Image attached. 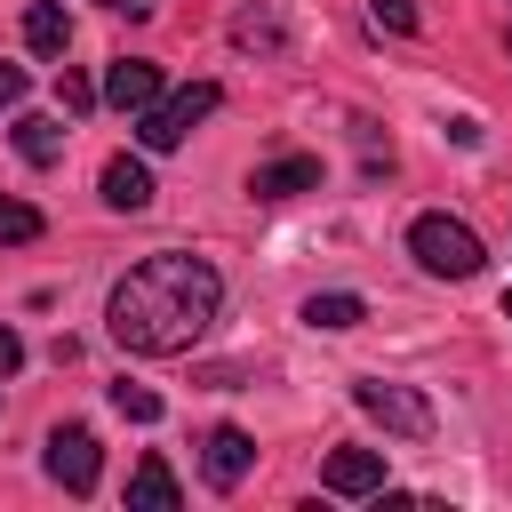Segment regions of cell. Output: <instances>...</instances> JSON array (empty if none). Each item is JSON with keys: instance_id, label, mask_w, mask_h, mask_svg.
<instances>
[{"instance_id": "6da1fadb", "label": "cell", "mask_w": 512, "mask_h": 512, "mask_svg": "<svg viewBox=\"0 0 512 512\" xmlns=\"http://www.w3.org/2000/svg\"><path fill=\"white\" fill-rule=\"evenodd\" d=\"M216 304H224L216 264H208V256H176V248H160V256H144V264L104 296V328H112L120 352L168 360V352H192V344L208 336Z\"/></svg>"}, {"instance_id": "7c38bea8", "label": "cell", "mask_w": 512, "mask_h": 512, "mask_svg": "<svg viewBox=\"0 0 512 512\" xmlns=\"http://www.w3.org/2000/svg\"><path fill=\"white\" fill-rule=\"evenodd\" d=\"M128 504H136V512H176V472H168L160 456H144V464L128 472Z\"/></svg>"}, {"instance_id": "5b68a950", "label": "cell", "mask_w": 512, "mask_h": 512, "mask_svg": "<svg viewBox=\"0 0 512 512\" xmlns=\"http://www.w3.org/2000/svg\"><path fill=\"white\" fill-rule=\"evenodd\" d=\"M96 464H104V456H96V432H88V424H56V432H48V480H56V488L88 496V488H96Z\"/></svg>"}, {"instance_id": "9c48e42d", "label": "cell", "mask_w": 512, "mask_h": 512, "mask_svg": "<svg viewBox=\"0 0 512 512\" xmlns=\"http://www.w3.org/2000/svg\"><path fill=\"white\" fill-rule=\"evenodd\" d=\"M320 488H328V496H376V488H384V456H376V448H336V456L320 464Z\"/></svg>"}, {"instance_id": "d6986e66", "label": "cell", "mask_w": 512, "mask_h": 512, "mask_svg": "<svg viewBox=\"0 0 512 512\" xmlns=\"http://www.w3.org/2000/svg\"><path fill=\"white\" fill-rule=\"evenodd\" d=\"M56 104H64V112H88V104H96V88H88L80 72H56Z\"/></svg>"}, {"instance_id": "9a60e30c", "label": "cell", "mask_w": 512, "mask_h": 512, "mask_svg": "<svg viewBox=\"0 0 512 512\" xmlns=\"http://www.w3.org/2000/svg\"><path fill=\"white\" fill-rule=\"evenodd\" d=\"M48 224H40V208L32 200H16V192H0V248H24V240H40Z\"/></svg>"}, {"instance_id": "277c9868", "label": "cell", "mask_w": 512, "mask_h": 512, "mask_svg": "<svg viewBox=\"0 0 512 512\" xmlns=\"http://www.w3.org/2000/svg\"><path fill=\"white\" fill-rule=\"evenodd\" d=\"M352 400H360V408H368L384 432H400V440H432V424H440V416H432V400H424L416 384H384V376H360V384H352Z\"/></svg>"}, {"instance_id": "cb8c5ba5", "label": "cell", "mask_w": 512, "mask_h": 512, "mask_svg": "<svg viewBox=\"0 0 512 512\" xmlns=\"http://www.w3.org/2000/svg\"><path fill=\"white\" fill-rule=\"evenodd\" d=\"M504 320H512V296H504Z\"/></svg>"}, {"instance_id": "8992f818", "label": "cell", "mask_w": 512, "mask_h": 512, "mask_svg": "<svg viewBox=\"0 0 512 512\" xmlns=\"http://www.w3.org/2000/svg\"><path fill=\"white\" fill-rule=\"evenodd\" d=\"M248 464H256V440H248L240 424H208V440H200V480H208V488H240Z\"/></svg>"}, {"instance_id": "603a6c76", "label": "cell", "mask_w": 512, "mask_h": 512, "mask_svg": "<svg viewBox=\"0 0 512 512\" xmlns=\"http://www.w3.org/2000/svg\"><path fill=\"white\" fill-rule=\"evenodd\" d=\"M504 48H512V24H504Z\"/></svg>"}, {"instance_id": "4fadbf2b", "label": "cell", "mask_w": 512, "mask_h": 512, "mask_svg": "<svg viewBox=\"0 0 512 512\" xmlns=\"http://www.w3.org/2000/svg\"><path fill=\"white\" fill-rule=\"evenodd\" d=\"M16 152H24L32 168H56V160H64V128H56L48 112H24V120H16Z\"/></svg>"}, {"instance_id": "52a82bcc", "label": "cell", "mask_w": 512, "mask_h": 512, "mask_svg": "<svg viewBox=\"0 0 512 512\" xmlns=\"http://www.w3.org/2000/svg\"><path fill=\"white\" fill-rule=\"evenodd\" d=\"M104 104H112V112H152V104H160V64L120 56V64L104 72Z\"/></svg>"}, {"instance_id": "7a4b0ae2", "label": "cell", "mask_w": 512, "mask_h": 512, "mask_svg": "<svg viewBox=\"0 0 512 512\" xmlns=\"http://www.w3.org/2000/svg\"><path fill=\"white\" fill-rule=\"evenodd\" d=\"M408 256H416V264H424L432 280H472V272L488 264V248H480V232H472L464 216H440V208L408 224Z\"/></svg>"}, {"instance_id": "7402d4cb", "label": "cell", "mask_w": 512, "mask_h": 512, "mask_svg": "<svg viewBox=\"0 0 512 512\" xmlns=\"http://www.w3.org/2000/svg\"><path fill=\"white\" fill-rule=\"evenodd\" d=\"M104 8H128V16H144V8H152V0H104Z\"/></svg>"}, {"instance_id": "30bf717a", "label": "cell", "mask_w": 512, "mask_h": 512, "mask_svg": "<svg viewBox=\"0 0 512 512\" xmlns=\"http://www.w3.org/2000/svg\"><path fill=\"white\" fill-rule=\"evenodd\" d=\"M104 208H120V216H136V208H152V168L144 160H104Z\"/></svg>"}, {"instance_id": "3957f363", "label": "cell", "mask_w": 512, "mask_h": 512, "mask_svg": "<svg viewBox=\"0 0 512 512\" xmlns=\"http://www.w3.org/2000/svg\"><path fill=\"white\" fill-rule=\"evenodd\" d=\"M216 104H224V88H216V80H192V88L160 96L152 112H136V144H144V152H176V144H184Z\"/></svg>"}, {"instance_id": "ffe728a7", "label": "cell", "mask_w": 512, "mask_h": 512, "mask_svg": "<svg viewBox=\"0 0 512 512\" xmlns=\"http://www.w3.org/2000/svg\"><path fill=\"white\" fill-rule=\"evenodd\" d=\"M24 88H32V80H24V64H0V112H16V104H24Z\"/></svg>"}, {"instance_id": "ba28073f", "label": "cell", "mask_w": 512, "mask_h": 512, "mask_svg": "<svg viewBox=\"0 0 512 512\" xmlns=\"http://www.w3.org/2000/svg\"><path fill=\"white\" fill-rule=\"evenodd\" d=\"M248 192H256V200H296V192H320V160H312V152H280V160H264V168L248 176Z\"/></svg>"}, {"instance_id": "5bb4252c", "label": "cell", "mask_w": 512, "mask_h": 512, "mask_svg": "<svg viewBox=\"0 0 512 512\" xmlns=\"http://www.w3.org/2000/svg\"><path fill=\"white\" fill-rule=\"evenodd\" d=\"M304 320H312V328H328V336H344V328H360V320H368V304H360L352 288H328V296H304Z\"/></svg>"}, {"instance_id": "44dd1931", "label": "cell", "mask_w": 512, "mask_h": 512, "mask_svg": "<svg viewBox=\"0 0 512 512\" xmlns=\"http://www.w3.org/2000/svg\"><path fill=\"white\" fill-rule=\"evenodd\" d=\"M16 368H24V336L0 320V376H16Z\"/></svg>"}, {"instance_id": "8fae6325", "label": "cell", "mask_w": 512, "mask_h": 512, "mask_svg": "<svg viewBox=\"0 0 512 512\" xmlns=\"http://www.w3.org/2000/svg\"><path fill=\"white\" fill-rule=\"evenodd\" d=\"M64 40H72V16H64L56 0H32V8H24V48H32V56H64Z\"/></svg>"}, {"instance_id": "ac0fdd59", "label": "cell", "mask_w": 512, "mask_h": 512, "mask_svg": "<svg viewBox=\"0 0 512 512\" xmlns=\"http://www.w3.org/2000/svg\"><path fill=\"white\" fill-rule=\"evenodd\" d=\"M368 16H376L384 32H416V0H368Z\"/></svg>"}, {"instance_id": "2e32d148", "label": "cell", "mask_w": 512, "mask_h": 512, "mask_svg": "<svg viewBox=\"0 0 512 512\" xmlns=\"http://www.w3.org/2000/svg\"><path fill=\"white\" fill-rule=\"evenodd\" d=\"M112 408H120L128 424H160V392H152V384H112Z\"/></svg>"}, {"instance_id": "e0dca14e", "label": "cell", "mask_w": 512, "mask_h": 512, "mask_svg": "<svg viewBox=\"0 0 512 512\" xmlns=\"http://www.w3.org/2000/svg\"><path fill=\"white\" fill-rule=\"evenodd\" d=\"M232 40H240V48H272V56H280V24H272L264 8H256V16H240V24H232Z\"/></svg>"}]
</instances>
